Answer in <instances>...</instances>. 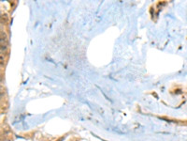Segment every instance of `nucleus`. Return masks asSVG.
Wrapping results in <instances>:
<instances>
[{"mask_svg": "<svg viewBox=\"0 0 187 141\" xmlns=\"http://www.w3.org/2000/svg\"><path fill=\"white\" fill-rule=\"evenodd\" d=\"M64 139H65V136H63V137H61V138H60V139H58L57 141H63Z\"/></svg>", "mask_w": 187, "mask_h": 141, "instance_id": "nucleus-3", "label": "nucleus"}, {"mask_svg": "<svg viewBox=\"0 0 187 141\" xmlns=\"http://www.w3.org/2000/svg\"><path fill=\"white\" fill-rule=\"evenodd\" d=\"M8 21H9V17L7 14H2V16H1V23L2 24H7L8 23Z\"/></svg>", "mask_w": 187, "mask_h": 141, "instance_id": "nucleus-2", "label": "nucleus"}, {"mask_svg": "<svg viewBox=\"0 0 187 141\" xmlns=\"http://www.w3.org/2000/svg\"><path fill=\"white\" fill-rule=\"evenodd\" d=\"M7 49H8V40L5 32L1 31V58L5 55Z\"/></svg>", "mask_w": 187, "mask_h": 141, "instance_id": "nucleus-1", "label": "nucleus"}]
</instances>
